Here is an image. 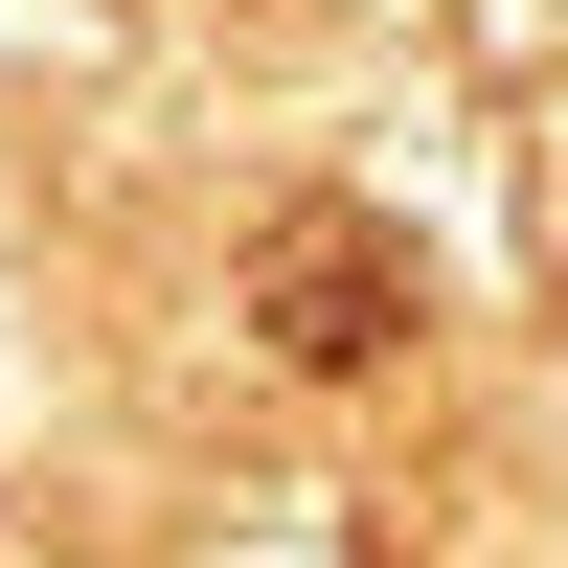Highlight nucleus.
Segmentation results:
<instances>
[{
  "label": "nucleus",
  "mask_w": 568,
  "mask_h": 568,
  "mask_svg": "<svg viewBox=\"0 0 568 568\" xmlns=\"http://www.w3.org/2000/svg\"><path fill=\"white\" fill-rule=\"evenodd\" d=\"M251 318H273V364L364 387V364L409 342V251H387L364 205H273V251H251Z\"/></svg>",
  "instance_id": "1"
}]
</instances>
